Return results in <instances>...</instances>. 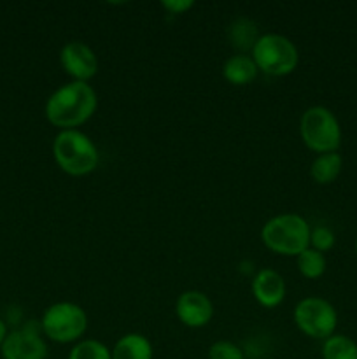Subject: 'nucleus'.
I'll use <instances>...</instances> for the list:
<instances>
[{"mask_svg":"<svg viewBox=\"0 0 357 359\" xmlns=\"http://www.w3.org/2000/svg\"><path fill=\"white\" fill-rule=\"evenodd\" d=\"M98 97L90 83L70 81L49 95L46 102V118L62 130H79L97 112Z\"/></svg>","mask_w":357,"mask_h":359,"instance_id":"f257e3e1","label":"nucleus"},{"mask_svg":"<svg viewBox=\"0 0 357 359\" xmlns=\"http://www.w3.org/2000/svg\"><path fill=\"white\" fill-rule=\"evenodd\" d=\"M52 156L65 174L80 177L98 167L100 154L93 140L80 130H62L52 140Z\"/></svg>","mask_w":357,"mask_h":359,"instance_id":"f03ea898","label":"nucleus"},{"mask_svg":"<svg viewBox=\"0 0 357 359\" xmlns=\"http://www.w3.org/2000/svg\"><path fill=\"white\" fill-rule=\"evenodd\" d=\"M310 224L300 214H279L265 223L261 241L272 252L298 256L310 248Z\"/></svg>","mask_w":357,"mask_h":359,"instance_id":"7ed1b4c3","label":"nucleus"},{"mask_svg":"<svg viewBox=\"0 0 357 359\" xmlns=\"http://www.w3.org/2000/svg\"><path fill=\"white\" fill-rule=\"evenodd\" d=\"M300 135L314 153H335L342 144V126L331 109L312 105L300 118Z\"/></svg>","mask_w":357,"mask_h":359,"instance_id":"20e7f679","label":"nucleus"},{"mask_svg":"<svg viewBox=\"0 0 357 359\" xmlns=\"http://www.w3.org/2000/svg\"><path fill=\"white\" fill-rule=\"evenodd\" d=\"M252 60L262 74L272 77L289 76L300 62L294 42L282 34H262L251 51Z\"/></svg>","mask_w":357,"mask_h":359,"instance_id":"39448f33","label":"nucleus"},{"mask_svg":"<svg viewBox=\"0 0 357 359\" xmlns=\"http://www.w3.org/2000/svg\"><path fill=\"white\" fill-rule=\"evenodd\" d=\"M41 330L42 335L56 344H77L88 330V316L80 305L58 302L44 311Z\"/></svg>","mask_w":357,"mask_h":359,"instance_id":"423d86ee","label":"nucleus"},{"mask_svg":"<svg viewBox=\"0 0 357 359\" xmlns=\"http://www.w3.org/2000/svg\"><path fill=\"white\" fill-rule=\"evenodd\" d=\"M294 323L303 335L314 340H326L335 335L338 312L331 302L318 297H307L294 307Z\"/></svg>","mask_w":357,"mask_h":359,"instance_id":"0eeeda50","label":"nucleus"},{"mask_svg":"<svg viewBox=\"0 0 357 359\" xmlns=\"http://www.w3.org/2000/svg\"><path fill=\"white\" fill-rule=\"evenodd\" d=\"M0 354L2 359H48V344L42 339L41 321H30L23 328L7 333Z\"/></svg>","mask_w":357,"mask_h":359,"instance_id":"6e6552de","label":"nucleus"},{"mask_svg":"<svg viewBox=\"0 0 357 359\" xmlns=\"http://www.w3.org/2000/svg\"><path fill=\"white\" fill-rule=\"evenodd\" d=\"M59 65L72 81L88 83L98 72V58L93 49L83 41H70L59 51Z\"/></svg>","mask_w":357,"mask_h":359,"instance_id":"1a4fd4ad","label":"nucleus"},{"mask_svg":"<svg viewBox=\"0 0 357 359\" xmlns=\"http://www.w3.org/2000/svg\"><path fill=\"white\" fill-rule=\"evenodd\" d=\"M175 314L178 321L188 328H203L212 321L214 305L205 293L198 290H189L177 298Z\"/></svg>","mask_w":357,"mask_h":359,"instance_id":"9d476101","label":"nucleus"},{"mask_svg":"<svg viewBox=\"0 0 357 359\" xmlns=\"http://www.w3.org/2000/svg\"><path fill=\"white\" fill-rule=\"evenodd\" d=\"M251 287L255 302L265 309L279 307L286 298V280L272 269L259 270L252 279Z\"/></svg>","mask_w":357,"mask_h":359,"instance_id":"9b49d317","label":"nucleus"},{"mask_svg":"<svg viewBox=\"0 0 357 359\" xmlns=\"http://www.w3.org/2000/svg\"><path fill=\"white\" fill-rule=\"evenodd\" d=\"M258 74L259 69L254 60H252V56L244 55V53H237V55L230 56L223 65L224 79L227 83L234 84V86H247L258 77Z\"/></svg>","mask_w":357,"mask_h":359,"instance_id":"f8f14e48","label":"nucleus"},{"mask_svg":"<svg viewBox=\"0 0 357 359\" xmlns=\"http://www.w3.org/2000/svg\"><path fill=\"white\" fill-rule=\"evenodd\" d=\"M112 359H153V344L140 333H126L111 349Z\"/></svg>","mask_w":357,"mask_h":359,"instance_id":"ddd939ff","label":"nucleus"},{"mask_svg":"<svg viewBox=\"0 0 357 359\" xmlns=\"http://www.w3.org/2000/svg\"><path fill=\"white\" fill-rule=\"evenodd\" d=\"M343 168V158L340 156L338 151L335 153L317 154L310 165V175L317 184L328 186L338 179Z\"/></svg>","mask_w":357,"mask_h":359,"instance_id":"4468645a","label":"nucleus"},{"mask_svg":"<svg viewBox=\"0 0 357 359\" xmlns=\"http://www.w3.org/2000/svg\"><path fill=\"white\" fill-rule=\"evenodd\" d=\"M227 39H230L231 46L238 49V53L247 55V51H252L259 39L258 25L248 18H237L227 28Z\"/></svg>","mask_w":357,"mask_h":359,"instance_id":"2eb2a0df","label":"nucleus"},{"mask_svg":"<svg viewBox=\"0 0 357 359\" xmlns=\"http://www.w3.org/2000/svg\"><path fill=\"white\" fill-rule=\"evenodd\" d=\"M322 359H357V344L346 335H332L322 344Z\"/></svg>","mask_w":357,"mask_h":359,"instance_id":"dca6fc26","label":"nucleus"},{"mask_svg":"<svg viewBox=\"0 0 357 359\" xmlns=\"http://www.w3.org/2000/svg\"><path fill=\"white\" fill-rule=\"evenodd\" d=\"M296 265H298V270H300V273L304 277V279L315 280L318 279V277L324 276L328 262H326V256L322 255V252L308 248L304 249L301 255L296 256Z\"/></svg>","mask_w":357,"mask_h":359,"instance_id":"f3484780","label":"nucleus"},{"mask_svg":"<svg viewBox=\"0 0 357 359\" xmlns=\"http://www.w3.org/2000/svg\"><path fill=\"white\" fill-rule=\"evenodd\" d=\"M69 359H112V353L105 344L93 339H86L79 340L70 349Z\"/></svg>","mask_w":357,"mask_h":359,"instance_id":"a211bd4d","label":"nucleus"},{"mask_svg":"<svg viewBox=\"0 0 357 359\" xmlns=\"http://www.w3.org/2000/svg\"><path fill=\"white\" fill-rule=\"evenodd\" d=\"M336 237L331 228L328 226H315L310 231V248L318 252H328L335 248Z\"/></svg>","mask_w":357,"mask_h":359,"instance_id":"6ab92c4d","label":"nucleus"},{"mask_svg":"<svg viewBox=\"0 0 357 359\" xmlns=\"http://www.w3.org/2000/svg\"><path fill=\"white\" fill-rule=\"evenodd\" d=\"M209 359H245V354L237 344L230 340H219L210 346Z\"/></svg>","mask_w":357,"mask_h":359,"instance_id":"aec40b11","label":"nucleus"},{"mask_svg":"<svg viewBox=\"0 0 357 359\" xmlns=\"http://www.w3.org/2000/svg\"><path fill=\"white\" fill-rule=\"evenodd\" d=\"M192 6H195V2H191V0H167V2H161V7L170 14H184Z\"/></svg>","mask_w":357,"mask_h":359,"instance_id":"412c9836","label":"nucleus"},{"mask_svg":"<svg viewBox=\"0 0 357 359\" xmlns=\"http://www.w3.org/2000/svg\"><path fill=\"white\" fill-rule=\"evenodd\" d=\"M7 326H6V323L2 321V319H0V347H2V344H4V340H6V337H7Z\"/></svg>","mask_w":357,"mask_h":359,"instance_id":"4be33fe9","label":"nucleus"},{"mask_svg":"<svg viewBox=\"0 0 357 359\" xmlns=\"http://www.w3.org/2000/svg\"><path fill=\"white\" fill-rule=\"evenodd\" d=\"M356 255H357V238H356Z\"/></svg>","mask_w":357,"mask_h":359,"instance_id":"5701e85b","label":"nucleus"}]
</instances>
